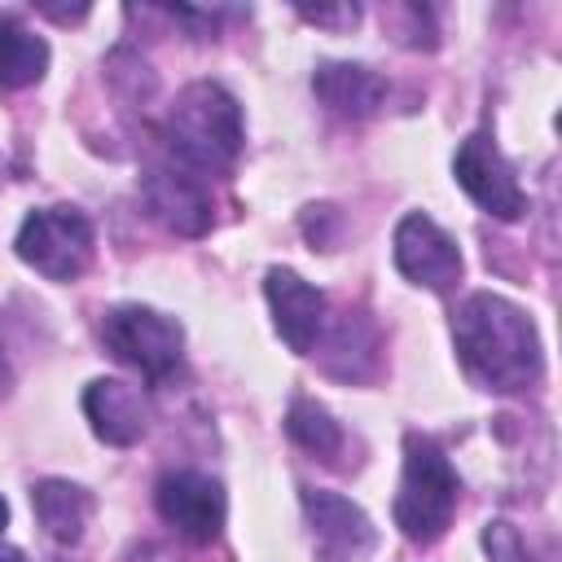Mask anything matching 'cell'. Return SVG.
<instances>
[{
  "label": "cell",
  "mask_w": 562,
  "mask_h": 562,
  "mask_svg": "<svg viewBox=\"0 0 562 562\" xmlns=\"http://www.w3.org/2000/svg\"><path fill=\"white\" fill-rule=\"evenodd\" d=\"M452 342L465 378L483 391H527L540 382L544 351L531 316L492 290L470 294L452 312Z\"/></svg>",
  "instance_id": "cell-1"
},
{
  "label": "cell",
  "mask_w": 562,
  "mask_h": 562,
  "mask_svg": "<svg viewBox=\"0 0 562 562\" xmlns=\"http://www.w3.org/2000/svg\"><path fill=\"white\" fill-rule=\"evenodd\" d=\"M162 136H167V149L176 154V162L184 171L224 176V171H233V162L241 154V140H246L241 105L224 83L198 79L171 101Z\"/></svg>",
  "instance_id": "cell-2"
},
{
  "label": "cell",
  "mask_w": 562,
  "mask_h": 562,
  "mask_svg": "<svg viewBox=\"0 0 562 562\" xmlns=\"http://www.w3.org/2000/svg\"><path fill=\"white\" fill-rule=\"evenodd\" d=\"M461 501V479L448 461V452L430 435H408L404 439V474L395 492V527L413 544H435Z\"/></svg>",
  "instance_id": "cell-3"
},
{
  "label": "cell",
  "mask_w": 562,
  "mask_h": 562,
  "mask_svg": "<svg viewBox=\"0 0 562 562\" xmlns=\"http://www.w3.org/2000/svg\"><path fill=\"white\" fill-rule=\"evenodd\" d=\"M13 250L40 277H48V281H75L92 263L97 233H92V220L83 211H75V206H40V211H31L22 220Z\"/></svg>",
  "instance_id": "cell-4"
},
{
  "label": "cell",
  "mask_w": 562,
  "mask_h": 562,
  "mask_svg": "<svg viewBox=\"0 0 562 562\" xmlns=\"http://www.w3.org/2000/svg\"><path fill=\"white\" fill-rule=\"evenodd\" d=\"M101 338L123 364H132L149 382H167L184 360L180 321L158 312V307H145V303L110 307L105 321H101Z\"/></svg>",
  "instance_id": "cell-5"
},
{
  "label": "cell",
  "mask_w": 562,
  "mask_h": 562,
  "mask_svg": "<svg viewBox=\"0 0 562 562\" xmlns=\"http://www.w3.org/2000/svg\"><path fill=\"white\" fill-rule=\"evenodd\" d=\"M452 176L457 184L470 193V202H479L487 215L496 220H518L527 211V193L514 176V167L505 162V154L496 149V140L487 132H470L457 145L452 158Z\"/></svg>",
  "instance_id": "cell-6"
},
{
  "label": "cell",
  "mask_w": 562,
  "mask_h": 562,
  "mask_svg": "<svg viewBox=\"0 0 562 562\" xmlns=\"http://www.w3.org/2000/svg\"><path fill=\"white\" fill-rule=\"evenodd\" d=\"M154 505H158L162 522L193 544H211L228 514L224 487L202 470H167L154 487Z\"/></svg>",
  "instance_id": "cell-7"
},
{
  "label": "cell",
  "mask_w": 562,
  "mask_h": 562,
  "mask_svg": "<svg viewBox=\"0 0 562 562\" xmlns=\"http://www.w3.org/2000/svg\"><path fill=\"white\" fill-rule=\"evenodd\" d=\"M395 268L413 281V285H426L435 294H448L457 281H461V250L457 241L422 211H408L400 224H395Z\"/></svg>",
  "instance_id": "cell-8"
},
{
  "label": "cell",
  "mask_w": 562,
  "mask_h": 562,
  "mask_svg": "<svg viewBox=\"0 0 562 562\" xmlns=\"http://www.w3.org/2000/svg\"><path fill=\"white\" fill-rule=\"evenodd\" d=\"M303 514H307L321 562H360L378 544V527L369 522V514L338 492L303 487Z\"/></svg>",
  "instance_id": "cell-9"
},
{
  "label": "cell",
  "mask_w": 562,
  "mask_h": 562,
  "mask_svg": "<svg viewBox=\"0 0 562 562\" xmlns=\"http://www.w3.org/2000/svg\"><path fill=\"white\" fill-rule=\"evenodd\" d=\"M140 198L149 206V215L176 233V237H202L211 228V193L202 184V176L184 171V167H149L140 176Z\"/></svg>",
  "instance_id": "cell-10"
},
{
  "label": "cell",
  "mask_w": 562,
  "mask_h": 562,
  "mask_svg": "<svg viewBox=\"0 0 562 562\" xmlns=\"http://www.w3.org/2000/svg\"><path fill=\"white\" fill-rule=\"evenodd\" d=\"M263 294H268L277 334L290 342V351L307 356L325 329V294L312 281H303L294 268H268Z\"/></svg>",
  "instance_id": "cell-11"
},
{
  "label": "cell",
  "mask_w": 562,
  "mask_h": 562,
  "mask_svg": "<svg viewBox=\"0 0 562 562\" xmlns=\"http://www.w3.org/2000/svg\"><path fill=\"white\" fill-rule=\"evenodd\" d=\"M83 413L97 430V439L127 448L149 430V400L140 395V386L123 382V378H97L83 391Z\"/></svg>",
  "instance_id": "cell-12"
},
{
  "label": "cell",
  "mask_w": 562,
  "mask_h": 562,
  "mask_svg": "<svg viewBox=\"0 0 562 562\" xmlns=\"http://www.w3.org/2000/svg\"><path fill=\"white\" fill-rule=\"evenodd\" d=\"M312 92L338 119H369L386 101V79L360 61H321L312 75Z\"/></svg>",
  "instance_id": "cell-13"
},
{
  "label": "cell",
  "mask_w": 562,
  "mask_h": 562,
  "mask_svg": "<svg viewBox=\"0 0 562 562\" xmlns=\"http://www.w3.org/2000/svg\"><path fill=\"white\" fill-rule=\"evenodd\" d=\"M31 505H35L40 527H44L57 544H75V540L83 536L92 509H97L92 492L79 487V483H70V479H40V483L31 487Z\"/></svg>",
  "instance_id": "cell-14"
},
{
  "label": "cell",
  "mask_w": 562,
  "mask_h": 562,
  "mask_svg": "<svg viewBox=\"0 0 562 562\" xmlns=\"http://www.w3.org/2000/svg\"><path fill=\"white\" fill-rule=\"evenodd\" d=\"M48 70V44L26 31L18 18L0 13V92H18L40 83Z\"/></svg>",
  "instance_id": "cell-15"
},
{
  "label": "cell",
  "mask_w": 562,
  "mask_h": 562,
  "mask_svg": "<svg viewBox=\"0 0 562 562\" xmlns=\"http://www.w3.org/2000/svg\"><path fill=\"white\" fill-rule=\"evenodd\" d=\"M285 430L303 452H312L321 461H338V452H342V426L316 400H294L285 413Z\"/></svg>",
  "instance_id": "cell-16"
},
{
  "label": "cell",
  "mask_w": 562,
  "mask_h": 562,
  "mask_svg": "<svg viewBox=\"0 0 562 562\" xmlns=\"http://www.w3.org/2000/svg\"><path fill=\"white\" fill-rule=\"evenodd\" d=\"M382 22L395 31V40L400 44H408V48H430L435 44V31H430V13L426 9H417V4H395V9H386L382 13Z\"/></svg>",
  "instance_id": "cell-17"
},
{
  "label": "cell",
  "mask_w": 562,
  "mask_h": 562,
  "mask_svg": "<svg viewBox=\"0 0 562 562\" xmlns=\"http://www.w3.org/2000/svg\"><path fill=\"white\" fill-rule=\"evenodd\" d=\"M483 549L492 562H527V544L509 522H487L483 527Z\"/></svg>",
  "instance_id": "cell-18"
},
{
  "label": "cell",
  "mask_w": 562,
  "mask_h": 562,
  "mask_svg": "<svg viewBox=\"0 0 562 562\" xmlns=\"http://www.w3.org/2000/svg\"><path fill=\"white\" fill-rule=\"evenodd\" d=\"M303 22H316V26H356L360 22V9L356 4H338V9H299Z\"/></svg>",
  "instance_id": "cell-19"
},
{
  "label": "cell",
  "mask_w": 562,
  "mask_h": 562,
  "mask_svg": "<svg viewBox=\"0 0 562 562\" xmlns=\"http://www.w3.org/2000/svg\"><path fill=\"white\" fill-rule=\"evenodd\" d=\"M0 562H26V553L13 549V544H0Z\"/></svg>",
  "instance_id": "cell-20"
},
{
  "label": "cell",
  "mask_w": 562,
  "mask_h": 562,
  "mask_svg": "<svg viewBox=\"0 0 562 562\" xmlns=\"http://www.w3.org/2000/svg\"><path fill=\"white\" fill-rule=\"evenodd\" d=\"M9 382H13V373H9V360H4V347H0V395L9 391Z\"/></svg>",
  "instance_id": "cell-21"
},
{
  "label": "cell",
  "mask_w": 562,
  "mask_h": 562,
  "mask_svg": "<svg viewBox=\"0 0 562 562\" xmlns=\"http://www.w3.org/2000/svg\"><path fill=\"white\" fill-rule=\"evenodd\" d=\"M4 522H9V505L0 501V527H4Z\"/></svg>",
  "instance_id": "cell-22"
}]
</instances>
